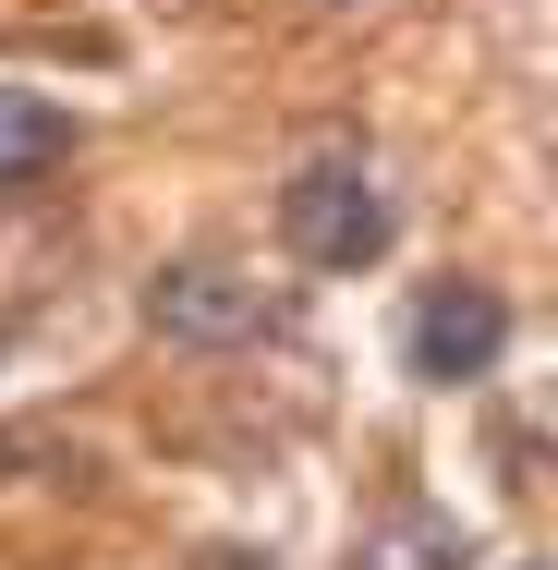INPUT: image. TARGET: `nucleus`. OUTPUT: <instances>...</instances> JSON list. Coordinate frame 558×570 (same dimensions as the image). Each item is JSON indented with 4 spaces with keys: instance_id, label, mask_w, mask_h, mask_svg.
Wrapping results in <instances>:
<instances>
[{
    "instance_id": "1",
    "label": "nucleus",
    "mask_w": 558,
    "mask_h": 570,
    "mask_svg": "<svg viewBox=\"0 0 558 570\" xmlns=\"http://www.w3.org/2000/svg\"><path fill=\"white\" fill-rule=\"evenodd\" d=\"M389 230H401V207H389V183H376L352 146H316V158L280 183V243H292V267H316V279L376 267Z\"/></svg>"
},
{
    "instance_id": "2",
    "label": "nucleus",
    "mask_w": 558,
    "mask_h": 570,
    "mask_svg": "<svg viewBox=\"0 0 558 570\" xmlns=\"http://www.w3.org/2000/svg\"><path fill=\"white\" fill-rule=\"evenodd\" d=\"M292 316V292H267L255 267H219V255H183V267H158L146 279V328L183 352H231V341H267Z\"/></svg>"
},
{
    "instance_id": "3",
    "label": "nucleus",
    "mask_w": 558,
    "mask_h": 570,
    "mask_svg": "<svg viewBox=\"0 0 558 570\" xmlns=\"http://www.w3.org/2000/svg\"><path fill=\"white\" fill-rule=\"evenodd\" d=\"M498 352H510V304H498L486 279H438V292L401 316V364H413L425 389H473Z\"/></svg>"
},
{
    "instance_id": "4",
    "label": "nucleus",
    "mask_w": 558,
    "mask_h": 570,
    "mask_svg": "<svg viewBox=\"0 0 558 570\" xmlns=\"http://www.w3.org/2000/svg\"><path fill=\"white\" fill-rule=\"evenodd\" d=\"M61 170H74V110L37 98V86H0V207L49 195Z\"/></svg>"
},
{
    "instance_id": "5",
    "label": "nucleus",
    "mask_w": 558,
    "mask_h": 570,
    "mask_svg": "<svg viewBox=\"0 0 558 570\" xmlns=\"http://www.w3.org/2000/svg\"><path fill=\"white\" fill-rule=\"evenodd\" d=\"M340 570H473V534H461L449 510H389V522L352 534Z\"/></svg>"
},
{
    "instance_id": "6",
    "label": "nucleus",
    "mask_w": 558,
    "mask_h": 570,
    "mask_svg": "<svg viewBox=\"0 0 558 570\" xmlns=\"http://www.w3.org/2000/svg\"><path fill=\"white\" fill-rule=\"evenodd\" d=\"M195 570H280L267 547H195Z\"/></svg>"
}]
</instances>
